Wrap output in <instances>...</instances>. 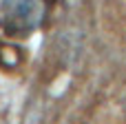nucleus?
Wrapping results in <instances>:
<instances>
[{"mask_svg": "<svg viewBox=\"0 0 126 124\" xmlns=\"http://www.w3.org/2000/svg\"><path fill=\"white\" fill-rule=\"evenodd\" d=\"M47 9L49 0H0V29L13 38L31 35L42 27Z\"/></svg>", "mask_w": 126, "mask_h": 124, "instance_id": "1", "label": "nucleus"}]
</instances>
